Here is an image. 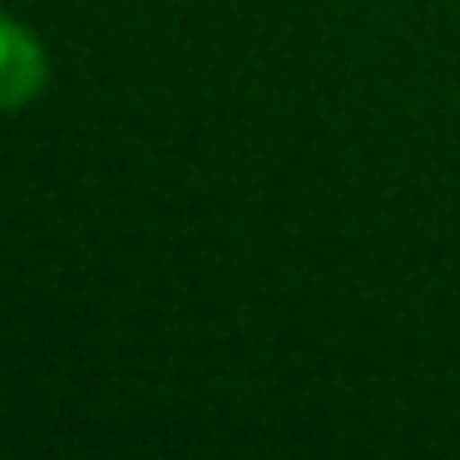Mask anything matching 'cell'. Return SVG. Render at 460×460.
Listing matches in <instances>:
<instances>
[{
	"label": "cell",
	"mask_w": 460,
	"mask_h": 460,
	"mask_svg": "<svg viewBox=\"0 0 460 460\" xmlns=\"http://www.w3.org/2000/svg\"><path fill=\"white\" fill-rule=\"evenodd\" d=\"M45 80H50L45 45L21 21L0 15V110H21V104L40 100Z\"/></svg>",
	"instance_id": "obj_1"
}]
</instances>
